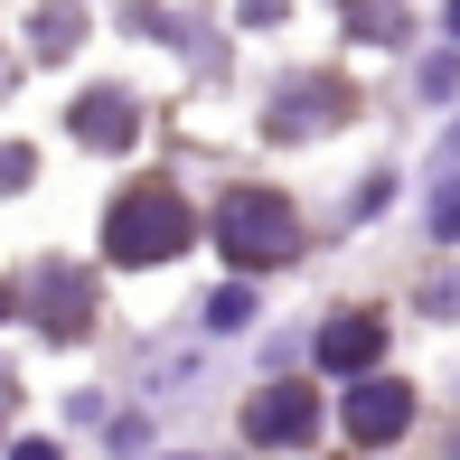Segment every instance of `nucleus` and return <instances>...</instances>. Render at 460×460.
Segmentation results:
<instances>
[{
  "label": "nucleus",
  "instance_id": "f257e3e1",
  "mask_svg": "<svg viewBox=\"0 0 460 460\" xmlns=\"http://www.w3.org/2000/svg\"><path fill=\"white\" fill-rule=\"evenodd\" d=\"M103 254H113V263H170V254H188V198L170 179L122 188L113 217H103Z\"/></svg>",
  "mask_w": 460,
  "mask_h": 460
},
{
  "label": "nucleus",
  "instance_id": "f03ea898",
  "mask_svg": "<svg viewBox=\"0 0 460 460\" xmlns=\"http://www.w3.org/2000/svg\"><path fill=\"white\" fill-rule=\"evenodd\" d=\"M217 244L244 273H273V263L301 254V217H291V198H273V188H235V198L217 207Z\"/></svg>",
  "mask_w": 460,
  "mask_h": 460
},
{
  "label": "nucleus",
  "instance_id": "7ed1b4c3",
  "mask_svg": "<svg viewBox=\"0 0 460 460\" xmlns=\"http://www.w3.org/2000/svg\"><path fill=\"white\" fill-rule=\"evenodd\" d=\"M244 432H254L263 451L310 442V432H320V394H310V385H263L254 404H244Z\"/></svg>",
  "mask_w": 460,
  "mask_h": 460
},
{
  "label": "nucleus",
  "instance_id": "20e7f679",
  "mask_svg": "<svg viewBox=\"0 0 460 460\" xmlns=\"http://www.w3.org/2000/svg\"><path fill=\"white\" fill-rule=\"evenodd\" d=\"M404 423H413V394L394 385V376H367V385L348 394V442H394Z\"/></svg>",
  "mask_w": 460,
  "mask_h": 460
},
{
  "label": "nucleus",
  "instance_id": "39448f33",
  "mask_svg": "<svg viewBox=\"0 0 460 460\" xmlns=\"http://www.w3.org/2000/svg\"><path fill=\"white\" fill-rule=\"evenodd\" d=\"M376 358H385V320H376V310H339V320L320 329V367H339V376H367Z\"/></svg>",
  "mask_w": 460,
  "mask_h": 460
},
{
  "label": "nucleus",
  "instance_id": "423d86ee",
  "mask_svg": "<svg viewBox=\"0 0 460 460\" xmlns=\"http://www.w3.org/2000/svg\"><path fill=\"white\" fill-rule=\"evenodd\" d=\"M38 320H48V339H85V320H94V282L85 273H38Z\"/></svg>",
  "mask_w": 460,
  "mask_h": 460
},
{
  "label": "nucleus",
  "instance_id": "0eeeda50",
  "mask_svg": "<svg viewBox=\"0 0 460 460\" xmlns=\"http://www.w3.org/2000/svg\"><path fill=\"white\" fill-rule=\"evenodd\" d=\"M132 132H141L132 94H85V103H75V141H85V151H122Z\"/></svg>",
  "mask_w": 460,
  "mask_h": 460
},
{
  "label": "nucleus",
  "instance_id": "6e6552de",
  "mask_svg": "<svg viewBox=\"0 0 460 460\" xmlns=\"http://www.w3.org/2000/svg\"><path fill=\"white\" fill-rule=\"evenodd\" d=\"M339 103H348V94L329 85V75H310V85H291V94H282V113H273V132L291 141V132H310V122H339Z\"/></svg>",
  "mask_w": 460,
  "mask_h": 460
},
{
  "label": "nucleus",
  "instance_id": "1a4fd4ad",
  "mask_svg": "<svg viewBox=\"0 0 460 460\" xmlns=\"http://www.w3.org/2000/svg\"><path fill=\"white\" fill-rule=\"evenodd\" d=\"M348 29H358L367 48H394V38H404V10H394V0H348Z\"/></svg>",
  "mask_w": 460,
  "mask_h": 460
},
{
  "label": "nucleus",
  "instance_id": "9d476101",
  "mask_svg": "<svg viewBox=\"0 0 460 460\" xmlns=\"http://www.w3.org/2000/svg\"><path fill=\"white\" fill-rule=\"evenodd\" d=\"M75 48V10H38V57H66Z\"/></svg>",
  "mask_w": 460,
  "mask_h": 460
},
{
  "label": "nucleus",
  "instance_id": "9b49d317",
  "mask_svg": "<svg viewBox=\"0 0 460 460\" xmlns=\"http://www.w3.org/2000/svg\"><path fill=\"white\" fill-rule=\"evenodd\" d=\"M207 320H217V329H244V320H254V291H244V282L217 291V301H207Z\"/></svg>",
  "mask_w": 460,
  "mask_h": 460
},
{
  "label": "nucleus",
  "instance_id": "f8f14e48",
  "mask_svg": "<svg viewBox=\"0 0 460 460\" xmlns=\"http://www.w3.org/2000/svg\"><path fill=\"white\" fill-rule=\"evenodd\" d=\"M432 235H460V188H442V207H432Z\"/></svg>",
  "mask_w": 460,
  "mask_h": 460
},
{
  "label": "nucleus",
  "instance_id": "ddd939ff",
  "mask_svg": "<svg viewBox=\"0 0 460 460\" xmlns=\"http://www.w3.org/2000/svg\"><path fill=\"white\" fill-rule=\"evenodd\" d=\"M10 460H57V442H19V451H10Z\"/></svg>",
  "mask_w": 460,
  "mask_h": 460
},
{
  "label": "nucleus",
  "instance_id": "4468645a",
  "mask_svg": "<svg viewBox=\"0 0 460 460\" xmlns=\"http://www.w3.org/2000/svg\"><path fill=\"white\" fill-rule=\"evenodd\" d=\"M442 29H451V38H460V0H451V19H442Z\"/></svg>",
  "mask_w": 460,
  "mask_h": 460
},
{
  "label": "nucleus",
  "instance_id": "2eb2a0df",
  "mask_svg": "<svg viewBox=\"0 0 460 460\" xmlns=\"http://www.w3.org/2000/svg\"><path fill=\"white\" fill-rule=\"evenodd\" d=\"M0 320H10V291H0Z\"/></svg>",
  "mask_w": 460,
  "mask_h": 460
},
{
  "label": "nucleus",
  "instance_id": "dca6fc26",
  "mask_svg": "<svg viewBox=\"0 0 460 460\" xmlns=\"http://www.w3.org/2000/svg\"><path fill=\"white\" fill-rule=\"evenodd\" d=\"M0 404H10V385H0Z\"/></svg>",
  "mask_w": 460,
  "mask_h": 460
}]
</instances>
